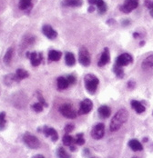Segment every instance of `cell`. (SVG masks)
Returning <instances> with one entry per match:
<instances>
[{
	"instance_id": "6da1fadb",
	"label": "cell",
	"mask_w": 153,
	"mask_h": 158,
	"mask_svg": "<svg viewBox=\"0 0 153 158\" xmlns=\"http://www.w3.org/2000/svg\"><path fill=\"white\" fill-rule=\"evenodd\" d=\"M129 118V113L125 108H121L118 111L114 116L111 119L110 122V126H109V129L111 132H117L119 131L123 125L127 122Z\"/></svg>"
},
{
	"instance_id": "7a4b0ae2",
	"label": "cell",
	"mask_w": 153,
	"mask_h": 158,
	"mask_svg": "<svg viewBox=\"0 0 153 158\" xmlns=\"http://www.w3.org/2000/svg\"><path fill=\"white\" fill-rule=\"evenodd\" d=\"M84 82H85V87H86L87 91L91 95L95 94L98 89V84H99L98 78L95 75L88 74L84 77Z\"/></svg>"
},
{
	"instance_id": "3957f363",
	"label": "cell",
	"mask_w": 153,
	"mask_h": 158,
	"mask_svg": "<svg viewBox=\"0 0 153 158\" xmlns=\"http://www.w3.org/2000/svg\"><path fill=\"white\" fill-rule=\"evenodd\" d=\"M24 143L31 149H37L40 146V141L35 135H31L30 133H26L23 136Z\"/></svg>"
},
{
	"instance_id": "277c9868",
	"label": "cell",
	"mask_w": 153,
	"mask_h": 158,
	"mask_svg": "<svg viewBox=\"0 0 153 158\" xmlns=\"http://www.w3.org/2000/svg\"><path fill=\"white\" fill-rule=\"evenodd\" d=\"M78 60H79V63L81 64L83 66H89L90 64V62H91L90 54L89 50L85 47H82L79 49Z\"/></svg>"
},
{
	"instance_id": "5b68a950",
	"label": "cell",
	"mask_w": 153,
	"mask_h": 158,
	"mask_svg": "<svg viewBox=\"0 0 153 158\" xmlns=\"http://www.w3.org/2000/svg\"><path fill=\"white\" fill-rule=\"evenodd\" d=\"M59 112L63 116L69 118V119H75L76 117V113L69 104H63L59 107Z\"/></svg>"
},
{
	"instance_id": "8992f818",
	"label": "cell",
	"mask_w": 153,
	"mask_h": 158,
	"mask_svg": "<svg viewBox=\"0 0 153 158\" xmlns=\"http://www.w3.org/2000/svg\"><path fill=\"white\" fill-rule=\"evenodd\" d=\"M138 6V0H125L124 3L120 6V11L125 13V14H129L131 11H133L134 9H136Z\"/></svg>"
},
{
	"instance_id": "52a82bcc",
	"label": "cell",
	"mask_w": 153,
	"mask_h": 158,
	"mask_svg": "<svg viewBox=\"0 0 153 158\" xmlns=\"http://www.w3.org/2000/svg\"><path fill=\"white\" fill-rule=\"evenodd\" d=\"M104 134H105V126L101 123L97 124L92 128L91 136L96 140L101 139L104 136Z\"/></svg>"
},
{
	"instance_id": "ba28073f",
	"label": "cell",
	"mask_w": 153,
	"mask_h": 158,
	"mask_svg": "<svg viewBox=\"0 0 153 158\" xmlns=\"http://www.w3.org/2000/svg\"><path fill=\"white\" fill-rule=\"evenodd\" d=\"M133 62V58L132 56L128 54V53H124V54H121L120 56H119L116 59V65L118 66H120V67H123V66H126V65H129V64H131Z\"/></svg>"
},
{
	"instance_id": "9c48e42d",
	"label": "cell",
	"mask_w": 153,
	"mask_h": 158,
	"mask_svg": "<svg viewBox=\"0 0 153 158\" xmlns=\"http://www.w3.org/2000/svg\"><path fill=\"white\" fill-rule=\"evenodd\" d=\"M27 56L30 59L31 64L33 66H38L42 60H43V55L42 53H37V52H28Z\"/></svg>"
},
{
	"instance_id": "30bf717a",
	"label": "cell",
	"mask_w": 153,
	"mask_h": 158,
	"mask_svg": "<svg viewBox=\"0 0 153 158\" xmlns=\"http://www.w3.org/2000/svg\"><path fill=\"white\" fill-rule=\"evenodd\" d=\"M92 108H93V104H92L91 100L84 99L79 105L78 114H87L92 110Z\"/></svg>"
},
{
	"instance_id": "8fae6325",
	"label": "cell",
	"mask_w": 153,
	"mask_h": 158,
	"mask_svg": "<svg viewBox=\"0 0 153 158\" xmlns=\"http://www.w3.org/2000/svg\"><path fill=\"white\" fill-rule=\"evenodd\" d=\"M42 33L46 35L48 39H51V40L55 39V38L58 36V33H57V31H56L51 26H49V25H45V26H43V27H42Z\"/></svg>"
},
{
	"instance_id": "7c38bea8",
	"label": "cell",
	"mask_w": 153,
	"mask_h": 158,
	"mask_svg": "<svg viewBox=\"0 0 153 158\" xmlns=\"http://www.w3.org/2000/svg\"><path fill=\"white\" fill-rule=\"evenodd\" d=\"M109 60H110L109 50H108L107 48H105L104 50H103V52H102V54H101V56H100V58H99L98 62V65L99 67L104 66V65H106L109 62Z\"/></svg>"
},
{
	"instance_id": "4fadbf2b",
	"label": "cell",
	"mask_w": 153,
	"mask_h": 158,
	"mask_svg": "<svg viewBox=\"0 0 153 158\" xmlns=\"http://www.w3.org/2000/svg\"><path fill=\"white\" fill-rule=\"evenodd\" d=\"M43 133L45 134L46 137H50L52 141L56 142L58 139H59V135H58V132L52 128V127H44L43 128Z\"/></svg>"
},
{
	"instance_id": "5bb4252c",
	"label": "cell",
	"mask_w": 153,
	"mask_h": 158,
	"mask_svg": "<svg viewBox=\"0 0 153 158\" xmlns=\"http://www.w3.org/2000/svg\"><path fill=\"white\" fill-rule=\"evenodd\" d=\"M68 85H69V83L67 77H60L57 79V86L59 90H65L68 87Z\"/></svg>"
},
{
	"instance_id": "9a60e30c",
	"label": "cell",
	"mask_w": 153,
	"mask_h": 158,
	"mask_svg": "<svg viewBox=\"0 0 153 158\" xmlns=\"http://www.w3.org/2000/svg\"><path fill=\"white\" fill-rule=\"evenodd\" d=\"M62 53L60 51H57V50H50L48 52V60L49 61H59L61 58Z\"/></svg>"
},
{
	"instance_id": "2e32d148",
	"label": "cell",
	"mask_w": 153,
	"mask_h": 158,
	"mask_svg": "<svg viewBox=\"0 0 153 158\" xmlns=\"http://www.w3.org/2000/svg\"><path fill=\"white\" fill-rule=\"evenodd\" d=\"M33 6L32 0H20L19 1V8L23 11H30Z\"/></svg>"
},
{
	"instance_id": "e0dca14e",
	"label": "cell",
	"mask_w": 153,
	"mask_h": 158,
	"mask_svg": "<svg viewBox=\"0 0 153 158\" xmlns=\"http://www.w3.org/2000/svg\"><path fill=\"white\" fill-rule=\"evenodd\" d=\"M130 105H131L132 108L135 110V112L138 113V114H142L143 112H145V110H146L145 106L140 102L136 101V100H132L131 103H130Z\"/></svg>"
},
{
	"instance_id": "ac0fdd59",
	"label": "cell",
	"mask_w": 153,
	"mask_h": 158,
	"mask_svg": "<svg viewBox=\"0 0 153 158\" xmlns=\"http://www.w3.org/2000/svg\"><path fill=\"white\" fill-rule=\"evenodd\" d=\"M153 67V55H150L147 56L142 62V68L143 70H150Z\"/></svg>"
},
{
	"instance_id": "d6986e66",
	"label": "cell",
	"mask_w": 153,
	"mask_h": 158,
	"mask_svg": "<svg viewBox=\"0 0 153 158\" xmlns=\"http://www.w3.org/2000/svg\"><path fill=\"white\" fill-rule=\"evenodd\" d=\"M129 146L131 148V150H133L134 152H138V151H141L143 149V146L141 144V143L138 141L137 139H131L129 142Z\"/></svg>"
},
{
	"instance_id": "ffe728a7",
	"label": "cell",
	"mask_w": 153,
	"mask_h": 158,
	"mask_svg": "<svg viewBox=\"0 0 153 158\" xmlns=\"http://www.w3.org/2000/svg\"><path fill=\"white\" fill-rule=\"evenodd\" d=\"M65 63L68 66H73L76 63V58L73 53L71 52H67L65 55Z\"/></svg>"
},
{
	"instance_id": "44dd1931",
	"label": "cell",
	"mask_w": 153,
	"mask_h": 158,
	"mask_svg": "<svg viewBox=\"0 0 153 158\" xmlns=\"http://www.w3.org/2000/svg\"><path fill=\"white\" fill-rule=\"evenodd\" d=\"M111 114V110L107 106H101L98 108V114L102 118H107Z\"/></svg>"
},
{
	"instance_id": "7402d4cb",
	"label": "cell",
	"mask_w": 153,
	"mask_h": 158,
	"mask_svg": "<svg viewBox=\"0 0 153 158\" xmlns=\"http://www.w3.org/2000/svg\"><path fill=\"white\" fill-rule=\"evenodd\" d=\"M13 54H14V48H10L7 49V51L6 52L5 56H4V63L7 65H9L12 61V57H13Z\"/></svg>"
},
{
	"instance_id": "603a6c76",
	"label": "cell",
	"mask_w": 153,
	"mask_h": 158,
	"mask_svg": "<svg viewBox=\"0 0 153 158\" xmlns=\"http://www.w3.org/2000/svg\"><path fill=\"white\" fill-rule=\"evenodd\" d=\"M15 77H16V79L18 80V82L20 81V80H23V79L25 78H28V77H29V74H28V71H26L25 69H22V68H19V69H17L16 70V72H15Z\"/></svg>"
},
{
	"instance_id": "cb8c5ba5",
	"label": "cell",
	"mask_w": 153,
	"mask_h": 158,
	"mask_svg": "<svg viewBox=\"0 0 153 158\" xmlns=\"http://www.w3.org/2000/svg\"><path fill=\"white\" fill-rule=\"evenodd\" d=\"M63 6H72L77 7L82 5V0H63Z\"/></svg>"
},
{
	"instance_id": "d4e9b609",
	"label": "cell",
	"mask_w": 153,
	"mask_h": 158,
	"mask_svg": "<svg viewBox=\"0 0 153 158\" xmlns=\"http://www.w3.org/2000/svg\"><path fill=\"white\" fill-rule=\"evenodd\" d=\"M62 142L64 143V145H66V146H71V145H74V143H75V138H73L71 135H69L68 134H66L64 136H63V138H62Z\"/></svg>"
},
{
	"instance_id": "484cf974",
	"label": "cell",
	"mask_w": 153,
	"mask_h": 158,
	"mask_svg": "<svg viewBox=\"0 0 153 158\" xmlns=\"http://www.w3.org/2000/svg\"><path fill=\"white\" fill-rule=\"evenodd\" d=\"M4 82L7 85H11L13 84H15V82H18V80L16 79V77L14 74H10L5 77L4 78Z\"/></svg>"
},
{
	"instance_id": "4316f807",
	"label": "cell",
	"mask_w": 153,
	"mask_h": 158,
	"mask_svg": "<svg viewBox=\"0 0 153 158\" xmlns=\"http://www.w3.org/2000/svg\"><path fill=\"white\" fill-rule=\"evenodd\" d=\"M96 6H97L98 10V12L100 14H104L107 11V5H106V3L103 0H98Z\"/></svg>"
},
{
	"instance_id": "83f0119b",
	"label": "cell",
	"mask_w": 153,
	"mask_h": 158,
	"mask_svg": "<svg viewBox=\"0 0 153 158\" xmlns=\"http://www.w3.org/2000/svg\"><path fill=\"white\" fill-rule=\"evenodd\" d=\"M7 127V119H6V113H0V130H4Z\"/></svg>"
},
{
	"instance_id": "f1b7e54d",
	"label": "cell",
	"mask_w": 153,
	"mask_h": 158,
	"mask_svg": "<svg viewBox=\"0 0 153 158\" xmlns=\"http://www.w3.org/2000/svg\"><path fill=\"white\" fill-rule=\"evenodd\" d=\"M58 156L59 158H70V155H68L67 153V151L63 148V147H59L58 149Z\"/></svg>"
},
{
	"instance_id": "f546056e",
	"label": "cell",
	"mask_w": 153,
	"mask_h": 158,
	"mask_svg": "<svg viewBox=\"0 0 153 158\" xmlns=\"http://www.w3.org/2000/svg\"><path fill=\"white\" fill-rule=\"evenodd\" d=\"M114 72H115V75L117 76V77H119V78H122L124 77V71H123L122 67H120V66H118L115 64Z\"/></svg>"
},
{
	"instance_id": "4dcf8cb0",
	"label": "cell",
	"mask_w": 153,
	"mask_h": 158,
	"mask_svg": "<svg viewBox=\"0 0 153 158\" xmlns=\"http://www.w3.org/2000/svg\"><path fill=\"white\" fill-rule=\"evenodd\" d=\"M75 142L77 145H83L85 143V138H84V135L82 133L77 134L75 138Z\"/></svg>"
},
{
	"instance_id": "1f68e13d",
	"label": "cell",
	"mask_w": 153,
	"mask_h": 158,
	"mask_svg": "<svg viewBox=\"0 0 153 158\" xmlns=\"http://www.w3.org/2000/svg\"><path fill=\"white\" fill-rule=\"evenodd\" d=\"M32 108H33V110L35 111V112L40 113V112H42L43 109H44V106H43L42 104H40L39 102H37V103H35V104L32 106Z\"/></svg>"
},
{
	"instance_id": "d6a6232c",
	"label": "cell",
	"mask_w": 153,
	"mask_h": 158,
	"mask_svg": "<svg viewBox=\"0 0 153 158\" xmlns=\"http://www.w3.org/2000/svg\"><path fill=\"white\" fill-rule=\"evenodd\" d=\"M37 99H38V102L40 103V104H42L45 107L47 106V104H46V100H45V98L42 96V95L40 94V93H37Z\"/></svg>"
},
{
	"instance_id": "836d02e7",
	"label": "cell",
	"mask_w": 153,
	"mask_h": 158,
	"mask_svg": "<svg viewBox=\"0 0 153 158\" xmlns=\"http://www.w3.org/2000/svg\"><path fill=\"white\" fill-rule=\"evenodd\" d=\"M74 125H72V124H68L65 128H64V130H65V132H66V134H69V133H71L73 130H74Z\"/></svg>"
},
{
	"instance_id": "e575fe53",
	"label": "cell",
	"mask_w": 153,
	"mask_h": 158,
	"mask_svg": "<svg viewBox=\"0 0 153 158\" xmlns=\"http://www.w3.org/2000/svg\"><path fill=\"white\" fill-rule=\"evenodd\" d=\"M145 6L148 7L150 10L153 8V0H145Z\"/></svg>"
},
{
	"instance_id": "d590c367",
	"label": "cell",
	"mask_w": 153,
	"mask_h": 158,
	"mask_svg": "<svg viewBox=\"0 0 153 158\" xmlns=\"http://www.w3.org/2000/svg\"><path fill=\"white\" fill-rule=\"evenodd\" d=\"M67 79H68V81L69 85H71V84H75V83H76V77H75L74 76H72V75L68 76V77H67Z\"/></svg>"
},
{
	"instance_id": "8d00e7d4",
	"label": "cell",
	"mask_w": 153,
	"mask_h": 158,
	"mask_svg": "<svg viewBox=\"0 0 153 158\" xmlns=\"http://www.w3.org/2000/svg\"><path fill=\"white\" fill-rule=\"evenodd\" d=\"M128 86H129V88H133V87L135 86V82H134V81H132V80L129 81V83H128Z\"/></svg>"
},
{
	"instance_id": "74e56055",
	"label": "cell",
	"mask_w": 153,
	"mask_h": 158,
	"mask_svg": "<svg viewBox=\"0 0 153 158\" xmlns=\"http://www.w3.org/2000/svg\"><path fill=\"white\" fill-rule=\"evenodd\" d=\"M88 2H89L91 6H95V5H97L98 0H88Z\"/></svg>"
},
{
	"instance_id": "f35d334b",
	"label": "cell",
	"mask_w": 153,
	"mask_h": 158,
	"mask_svg": "<svg viewBox=\"0 0 153 158\" xmlns=\"http://www.w3.org/2000/svg\"><path fill=\"white\" fill-rule=\"evenodd\" d=\"M88 11H89L90 13H92V12H94V11H95V6H90L89 7Z\"/></svg>"
},
{
	"instance_id": "ab89813d",
	"label": "cell",
	"mask_w": 153,
	"mask_h": 158,
	"mask_svg": "<svg viewBox=\"0 0 153 158\" xmlns=\"http://www.w3.org/2000/svg\"><path fill=\"white\" fill-rule=\"evenodd\" d=\"M33 158H45L42 155H37V156H33Z\"/></svg>"
},
{
	"instance_id": "60d3db41",
	"label": "cell",
	"mask_w": 153,
	"mask_h": 158,
	"mask_svg": "<svg viewBox=\"0 0 153 158\" xmlns=\"http://www.w3.org/2000/svg\"><path fill=\"white\" fill-rule=\"evenodd\" d=\"M150 11H151V16L153 17V8H151V9Z\"/></svg>"
},
{
	"instance_id": "b9f144b4",
	"label": "cell",
	"mask_w": 153,
	"mask_h": 158,
	"mask_svg": "<svg viewBox=\"0 0 153 158\" xmlns=\"http://www.w3.org/2000/svg\"><path fill=\"white\" fill-rule=\"evenodd\" d=\"M133 158H138V157H133Z\"/></svg>"
}]
</instances>
